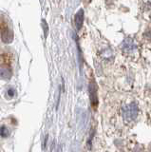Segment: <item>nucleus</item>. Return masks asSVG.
Returning a JSON list of instances; mask_svg holds the SVG:
<instances>
[{"instance_id":"obj_1","label":"nucleus","mask_w":151,"mask_h":152,"mask_svg":"<svg viewBox=\"0 0 151 152\" xmlns=\"http://www.w3.org/2000/svg\"><path fill=\"white\" fill-rule=\"evenodd\" d=\"M122 115L125 123H131L138 115V106L136 103H130L122 108Z\"/></svg>"},{"instance_id":"obj_2","label":"nucleus","mask_w":151,"mask_h":152,"mask_svg":"<svg viewBox=\"0 0 151 152\" xmlns=\"http://www.w3.org/2000/svg\"><path fill=\"white\" fill-rule=\"evenodd\" d=\"M0 34H1V39L5 44H11L13 41V31L8 27L5 22L0 24Z\"/></svg>"},{"instance_id":"obj_3","label":"nucleus","mask_w":151,"mask_h":152,"mask_svg":"<svg viewBox=\"0 0 151 152\" xmlns=\"http://www.w3.org/2000/svg\"><path fill=\"white\" fill-rule=\"evenodd\" d=\"M88 91H89V99H90V103H91V106L96 108L97 107V104H98V98H97V87H96V84L93 82L89 84V87H88Z\"/></svg>"},{"instance_id":"obj_4","label":"nucleus","mask_w":151,"mask_h":152,"mask_svg":"<svg viewBox=\"0 0 151 152\" xmlns=\"http://www.w3.org/2000/svg\"><path fill=\"white\" fill-rule=\"evenodd\" d=\"M121 49L124 50L125 53H132V52L137 49V45L131 38H125L122 43Z\"/></svg>"},{"instance_id":"obj_5","label":"nucleus","mask_w":151,"mask_h":152,"mask_svg":"<svg viewBox=\"0 0 151 152\" xmlns=\"http://www.w3.org/2000/svg\"><path fill=\"white\" fill-rule=\"evenodd\" d=\"M12 76V70L11 66L8 64H3L0 66V77L5 79V80H10Z\"/></svg>"},{"instance_id":"obj_6","label":"nucleus","mask_w":151,"mask_h":152,"mask_svg":"<svg viewBox=\"0 0 151 152\" xmlns=\"http://www.w3.org/2000/svg\"><path fill=\"white\" fill-rule=\"evenodd\" d=\"M74 22H75V26H76V28L79 31L81 30V28L83 26L84 23V10L80 9L79 11L76 12L74 16Z\"/></svg>"},{"instance_id":"obj_7","label":"nucleus","mask_w":151,"mask_h":152,"mask_svg":"<svg viewBox=\"0 0 151 152\" xmlns=\"http://www.w3.org/2000/svg\"><path fill=\"white\" fill-rule=\"evenodd\" d=\"M11 134V131L9 130V128L5 126H0V136L3 138H7Z\"/></svg>"},{"instance_id":"obj_8","label":"nucleus","mask_w":151,"mask_h":152,"mask_svg":"<svg viewBox=\"0 0 151 152\" xmlns=\"http://www.w3.org/2000/svg\"><path fill=\"white\" fill-rule=\"evenodd\" d=\"M42 27H43V30H44L45 37H47L49 33V26H48V24H47L46 20H42Z\"/></svg>"},{"instance_id":"obj_9","label":"nucleus","mask_w":151,"mask_h":152,"mask_svg":"<svg viewBox=\"0 0 151 152\" xmlns=\"http://www.w3.org/2000/svg\"><path fill=\"white\" fill-rule=\"evenodd\" d=\"M8 95H9V96H10L11 98L13 97V96L15 95V89H12V88H10V89L8 90Z\"/></svg>"}]
</instances>
